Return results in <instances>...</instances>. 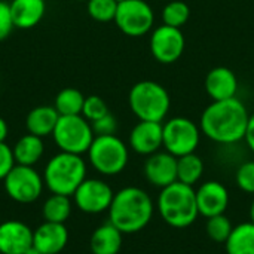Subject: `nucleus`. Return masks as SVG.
I'll return each mask as SVG.
<instances>
[{
  "mask_svg": "<svg viewBox=\"0 0 254 254\" xmlns=\"http://www.w3.org/2000/svg\"><path fill=\"white\" fill-rule=\"evenodd\" d=\"M156 210L168 226L185 229L193 225L199 216L195 188L182 182H174L159 190Z\"/></svg>",
  "mask_w": 254,
  "mask_h": 254,
  "instance_id": "obj_3",
  "label": "nucleus"
},
{
  "mask_svg": "<svg viewBox=\"0 0 254 254\" xmlns=\"http://www.w3.org/2000/svg\"><path fill=\"white\" fill-rule=\"evenodd\" d=\"M205 91L213 101L234 98L238 91V79L231 68L223 65L214 67L207 73Z\"/></svg>",
  "mask_w": 254,
  "mask_h": 254,
  "instance_id": "obj_18",
  "label": "nucleus"
},
{
  "mask_svg": "<svg viewBox=\"0 0 254 254\" xmlns=\"http://www.w3.org/2000/svg\"><path fill=\"white\" fill-rule=\"evenodd\" d=\"M15 165L16 162L12 147L6 141L0 143V180H3Z\"/></svg>",
  "mask_w": 254,
  "mask_h": 254,
  "instance_id": "obj_34",
  "label": "nucleus"
},
{
  "mask_svg": "<svg viewBox=\"0 0 254 254\" xmlns=\"http://www.w3.org/2000/svg\"><path fill=\"white\" fill-rule=\"evenodd\" d=\"M201 128L192 119L176 116L162 124V147L176 158L193 153L201 143Z\"/></svg>",
  "mask_w": 254,
  "mask_h": 254,
  "instance_id": "obj_8",
  "label": "nucleus"
},
{
  "mask_svg": "<svg viewBox=\"0 0 254 254\" xmlns=\"http://www.w3.org/2000/svg\"><path fill=\"white\" fill-rule=\"evenodd\" d=\"M88 161L101 176L112 177L121 174L129 161V147L124 140L115 135H95L89 146Z\"/></svg>",
  "mask_w": 254,
  "mask_h": 254,
  "instance_id": "obj_6",
  "label": "nucleus"
},
{
  "mask_svg": "<svg viewBox=\"0 0 254 254\" xmlns=\"http://www.w3.org/2000/svg\"><path fill=\"white\" fill-rule=\"evenodd\" d=\"M91 125H92L95 135H115L118 131V121L110 112L104 115L103 118L91 122Z\"/></svg>",
  "mask_w": 254,
  "mask_h": 254,
  "instance_id": "obj_32",
  "label": "nucleus"
},
{
  "mask_svg": "<svg viewBox=\"0 0 254 254\" xmlns=\"http://www.w3.org/2000/svg\"><path fill=\"white\" fill-rule=\"evenodd\" d=\"M73 202L70 196L65 195H58L52 193L42 207V216L45 222H52V223H65L68 217L71 216L73 210Z\"/></svg>",
  "mask_w": 254,
  "mask_h": 254,
  "instance_id": "obj_24",
  "label": "nucleus"
},
{
  "mask_svg": "<svg viewBox=\"0 0 254 254\" xmlns=\"http://www.w3.org/2000/svg\"><path fill=\"white\" fill-rule=\"evenodd\" d=\"M33 232L24 222L4 220L0 223V253L25 254L33 246Z\"/></svg>",
  "mask_w": 254,
  "mask_h": 254,
  "instance_id": "obj_16",
  "label": "nucleus"
},
{
  "mask_svg": "<svg viewBox=\"0 0 254 254\" xmlns=\"http://www.w3.org/2000/svg\"><path fill=\"white\" fill-rule=\"evenodd\" d=\"M190 16L189 6L182 0H173L162 9V22L170 27L182 28Z\"/></svg>",
  "mask_w": 254,
  "mask_h": 254,
  "instance_id": "obj_27",
  "label": "nucleus"
},
{
  "mask_svg": "<svg viewBox=\"0 0 254 254\" xmlns=\"http://www.w3.org/2000/svg\"><path fill=\"white\" fill-rule=\"evenodd\" d=\"M250 113L237 97L208 104L199 119L201 132L217 144H235L244 140Z\"/></svg>",
  "mask_w": 254,
  "mask_h": 254,
  "instance_id": "obj_1",
  "label": "nucleus"
},
{
  "mask_svg": "<svg viewBox=\"0 0 254 254\" xmlns=\"http://www.w3.org/2000/svg\"><path fill=\"white\" fill-rule=\"evenodd\" d=\"M9 6L13 25L21 30L36 27L46 13V0H10Z\"/></svg>",
  "mask_w": 254,
  "mask_h": 254,
  "instance_id": "obj_19",
  "label": "nucleus"
},
{
  "mask_svg": "<svg viewBox=\"0 0 254 254\" xmlns=\"http://www.w3.org/2000/svg\"><path fill=\"white\" fill-rule=\"evenodd\" d=\"M150 52L161 64H173L185 52V36L180 28L170 25H159L150 34Z\"/></svg>",
  "mask_w": 254,
  "mask_h": 254,
  "instance_id": "obj_12",
  "label": "nucleus"
},
{
  "mask_svg": "<svg viewBox=\"0 0 254 254\" xmlns=\"http://www.w3.org/2000/svg\"><path fill=\"white\" fill-rule=\"evenodd\" d=\"M25 254H43V253H42L40 250H37V249H36L34 246H31V247H30V249H28V250L25 252Z\"/></svg>",
  "mask_w": 254,
  "mask_h": 254,
  "instance_id": "obj_38",
  "label": "nucleus"
},
{
  "mask_svg": "<svg viewBox=\"0 0 254 254\" xmlns=\"http://www.w3.org/2000/svg\"><path fill=\"white\" fill-rule=\"evenodd\" d=\"M235 185L244 193L254 195V161H246L237 168Z\"/></svg>",
  "mask_w": 254,
  "mask_h": 254,
  "instance_id": "obj_30",
  "label": "nucleus"
},
{
  "mask_svg": "<svg viewBox=\"0 0 254 254\" xmlns=\"http://www.w3.org/2000/svg\"><path fill=\"white\" fill-rule=\"evenodd\" d=\"M88 165L82 155L58 152L45 165L43 180L51 193L71 196L86 179Z\"/></svg>",
  "mask_w": 254,
  "mask_h": 254,
  "instance_id": "obj_4",
  "label": "nucleus"
},
{
  "mask_svg": "<svg viewBox=\"0 0 254 254\" xmlns=\"http://www.w3.org/2000/svg\"><path fill=\"white\" fill-rule=\"evenodd\" d=\"M143 174L149 185L159 190L177 182V158L167 150H159L147 156Z\"/></svg>",
  "mask_w": 254,
  "mask_h": 254,
  "instance_id": "obj_14",
  "label": "nucleus"
},
{
  "mask_svg": "<svg viewBox=\"0 0 254 254\" xmlns=\"http://www.w3.org/2000/svg\"><path fill=\"white\" fill-rule=\"evenodd\" d=\"M155 202L150 195L137 186H127L118 190L109 208V222L124 235L143 231L155 214Z\"/></svg>",
  "mask_w": 254,
  "mask_h": 254,
  "instance_id": "obj_2",
  "label": "nucleus"
},
{
  "mask_svg": "<svg viewBox=\"0 0 254 254\" xmlns=\"http://www.w3.org/2000/svg\"><path fill=\"white\" fill-rule=\"evenodd\" d=\"M60 152L83 155L92 144L95 134L92 125L82 115L60 116L51 135Z\"/></svg>",
  "mask_w": 254,
  "mask_h": 254,
  "instance_id": "obj_7",
  "label": "nucleus"
},
{
  "mask_svg": "<svg viewBox=\"0 0 254 254\" xmlns=\"http://www.w3.org/2000/svg\"><path fill=\"white\" fill-rule=\"evenodd\" d=\"M195 195H196V205H198L199 216L205 219L225 214L231 202V195L228 188L216 180H208L201 183L198 189H195Z\"/></svg>",
  "mask_w": 254,
  "mask_h": 254,
  "instance_id": "obj_13",
  "label": "nucleus"
},
{
  "mask_svg": "<svg viewBox=\"0 0 254 254\" xmlns=\"http://www.w3.org/2000/svg\"><path fill=\"white\" fill-rule=\"evenodd\" d=\"M88 15L98 22L115 21L118 1L116 0H88L86 1Z\"/></svg>",
  "mask_w": 254,
  "mask_h": 254,
  "instance_id": "obj_29",
  "label": "nucleus"
},
{
  "mask_svg": "<svg viewBox=\"0 0 254 254\" xmlns=\"http://www.w3.org/2000/svg\"><path fill=\"white\" fill-rule=\"evenodd\" d=\"M58 119L60 113L54 106H37L28 112L25 118V128L30 134L45 138L52 135Z\"/></svg>",
  "mask_w": 254,
  "mask_h": 254,
  "instance_id": "obj_21",
  "label": "nucleus"
},
{
  "mask_svg": "<svg viewBox=\"0 0 254 254\" xmlns=\"http://www.w3.org/2000/svg\"><path fill=\"white\" fill-rule=\"evenodd\" d=\"M7 134H9V127H7V122L0 116V143L6 141L7 138Z\"/></svg>",
  "mask_w": 254,
  "mask_h": 254,
  "instance_id": "obj_36",
  "label": "nucleus"
},
{
  "mask_svg": "<svg viewBox=\"0 0 254 254\" xmlns=\"http://www.w3.org/2000/svg\"><path fill=\"white\" fill-rule=\"evenodd\" d=\"M71 196H73V204L82 213L101 214L109 211L115 192L107 182L101 179L86 177Z\"/></svg>",
  "mask_w": 254,
  "mask_h": 254,
  "instance_id": "obj_11",
  "label": "nucleus"
},
{
  "mask_svg": "<svg viewBox=\"0 0 254 254\" xmlns=\"http://www.w3.org/2000/svg\"><path fill=\"white\" fill-rule=\"evenodd\" d=\"M3 188L12 201L18 204H33L42 196L45 180L34 167L16 164L3 179Z\"/></svg>",
  "mask_w": 254,
  "mask_h": 254,
  "instance_id": "obj_9",
  "label": "nucleus"
},
{
  "mask_svg": "<svg viewBox=\"0 0 254 254\" xmlns=\"http://www.w3.org/2000/svg\"><path fill=\"white\" fill-rule=\"evenodd\" d=\"M115 24L124 34L141 37L153 28L155 12L146 0H124L118 3Z\"/></svg>",
  "mask_w": 254,
  "mask_h": 254,
  "instance_id": "obj_10",
  "label": "nucleus"
},
{
  "mask_svg": "<svg viewBox=\"0 0 254 254\" xmlns=\"http://www.w3.org/2000/svg\"><path fill=\"white\" fill-rule=\"evenodd\" d=\"M107 113H109V107L101 97H98V95L85 97V103H83V109H82V116L85 119H88L89 122H94Z\"/></svg>",
  "mask_w": 254,
  "mask_h": 254,
  "instance_id": "obj_31",
  "label": "nucleus"
},
{
  "mask_svg": "<svg viewBox=\"0 0 254 254\" xmlns=\"http://www.w3.org/2000/svg\"><path fill=\"white\" fill-rule=\"evenodd\" d=\"M15 28L12 13H10V6L7 1L0 0V42L7 39Z\"/></svg>",
  "mask_w": 254,
  "mask_h": 254,
  "instance_id": "obj_33",
  "label": "nucleus"
},
{
  "mask_svg": "<svg viewBox=\"0 0 254 254\" xmlns=\"http://www.w3.org/2000/svg\"><path fill=\"white\" fill-rule=\"evenodd\" d=\"M232 229H234V225H232L231 219L225 214L208 217L207 223H205V232H207L208 238L217 244H225L226 240L229 238Z\"/></svg>",
  "mask_w": 254,
  "mask_h": 254,
  "instance_id": "obj_28",
  "label": "nucleus"
},
{
  "mask_svg": "<svg viewBox=\"0 0 254 254\" xmlns=\"http://www.w3.org/2000/svg\"><path fill=\"white\" fill-rule=\"evenodd\" d=\"M249 219H250V222H252V223H254V199L252 201L250 208H249Z\"/></svg>",
  "mask_w": 254,
  "mask_h": 254,
  "instance_id": "obj_37",
  "label": "nucleus"
},
{
  "mask_svg": "<svg viewBox=\"0 0 254 254\" xmlns=\"http://www.w3.org/2000/svg\"><path fill=\"white\" fill-rule=\"evenodd\" d=\"M244 141H246L247 147L252 150V153L254 155V113H252L250 118H249V125H247Z\"/></svg>",
  "mask_w": 254,
  "mask_h": 254,
  "instance_id": "obj_35",
  "label": "nucleus"
},
{
  "mask_svg": "<svg viewBox=\"0 0 254 254\" xmlns=\"http://www.w3.org/2000/svg\"><path fill=\"white\" fill-rule=\"evenodd\" d=\"M77 1H88V0H77Z\"/></svg>",
  "mask_w": 254,
  "mask_h": 254,
  "instance_id": "obj_39",
  "label": "nucleus"
},
{
  "mask_svg": "<svg viewBox=\"0 0 254 254\" xmlns=\"http://www.w3.org/2000/svg\"><path fill=\"white\" fill-rule=\"evenodd\" d=\"M0 254H1V253H0Z\"/></svg>",
  "mask_w": 254,
  "mask_h": 254,
  "instance_id": "obj_41",
  "label": "nucleus"
},
{
  "mask_svg": "<svg viewBox=\"0 0 254 254\" xmlns=\"http://www.w3.org/2000/svg\"><path fill=\"white\" fill-rule=\"evenodd\" d=\"M204 161L195 152L177 158V182L193 186L199 183L204 176Z\"/></svg>",
  "mask_w": 254,
  "mask_h": 254,
  "instance_id": "obj_25",
  "label": "nucleus"
},
{
  "mask_svg": "<svg viewBox=\"0 0 254 254\" xmlns=\"http://www.w3.org/2000/svg\"><path fill=\"white\" fill-rule=\"evenodd\" d=\"M225 249L226 254H254V223L249 220L234 226Z\"/></svg>",
  "mask_w": 254,
  "mask_h": 254,
  "instance_id": "obj_23",
  "label": "nucleus"
},
{
  "mask_svg": "<svg viewBox=\"0 0 254 254\" xmlns=\"http://www.w3.org/2000/svg\"><path fill=\"white\" fill-rule=\"evenodd\" d=\"M116 1H118V3H119V1H124V0H116Z\"/></svg>",
  "mask_w": 254,
  "mask_h": 254,
  "instance_id": "obj_40",
  "label": "nucleus"
},
{
  "mask_svg": "<svg viewBox=\"0 0 254 254\" xmlns=\"http://www.w3.org/2000/svg\"><path fill=\"white\" fill-rule=\"evenodd\" d=\"M68 243V231L64 223L43 222L33 232V246L43 254H58Z\"/></svg>",
  "mask_w": 254,
  "mask_h": 254,
  "instance_id": "obj_17",
  "label": "nucleus"
},
{
  "mask_svg": "<svg viewBox=\"0 0 254 254\" xmlns=\"http://www.w3.org/2000/svg\"><path fill=\"white\" fill-rule=\"evenodd\" d=\"M124 244V234L110 222L98 226L89 240L92 254H119Z\"/></svg>",
  "mask_w": 254,
  "mask_h": 254,
  "instance_id": "obj_20",
  "label": "nucleus"
},
{
  "mask_svg": "<svg viewBox=\"0 0 254 254\" xmlns=\"http://www.w3.org/2000/svg\"><path fill=\"white\" fill-rule=\"evenodd\" d=\"M129 149L141 156H150L162 149V122L138 121L129 132Z\"/></svg>",
  "mask_w": 254,
  "mask_h": 254,
  "instance_id": "obj_15",
  "label": "nucleus"
},
{
  "mask_svg": "<svg viewBox=\"0 0 254 254\" xmlns=\"http://www.w3.org/2000/svg\"><path fill=\"white\" fill-rule=\"evenodd\" d=\"M12 150L18 165L34 167L45 155V141L42 137L27 132L16 140Z\"/></svg>",
  "mask_w": 254,
  "mask_h": 254,
  "instance_id": "obj_22",
  "label": "nucleus"
},
{
  "mask_svg": "<svg viewBox=\"0 0 254 254\" xmlns=\"http://www.w3.org/2000/svg\"><path fill=\"white\" fill-rule=\"evenodd\" d=\"M128 104L138 121L162 122L170 112L171 98L161 83L155 80H141L131 88Z\"/></svg>",
  "mask_w": 254,
  "mask_h": 254,
  "instance_id": "obj_5",
  "label": "nucleus"
},
{
  "mask_svg": "<svg viewBox=\"0 0 254 254\" xmlns=\"http://www.w3.org/2000/svg\"><path fill=\"white\" fill-rule=\"evenodd\" d=\"M85 103V95L76 88H64L61 89L54 101V107L60 113V116H71L82 115Z\"/></svg>",
  "mask_w": 254,
  "mask_h": 254,
  "instance_id": "obj_26",
  "label": "nucleus"
}]
</instances>
